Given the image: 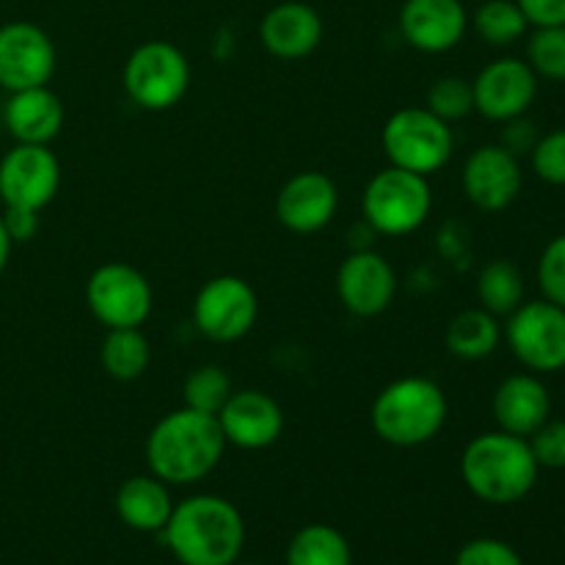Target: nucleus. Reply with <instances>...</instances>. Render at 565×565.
I'll return each mask as SVG.
<instances>
[{
  "mask_svg": "<svg viewBox=\"0 0 565 565\" xmlns=\"http://www.w3.org/2000/svg\"><path fill=\"white\" fill-rule=\"evenodd\" d=\"M226 450L218 417L177 408L154 423L147 436L149 472L169 486H191L207 478L221 463Z\"/></svg>",
  "mask_w": 565,
  "mask_h": 565,
  "instance_id": "f257e3e1",
  "label": "nucleus"
},
{
  "mask_svg": "<svg viewBox=\"0 0 565 565\" xmlns=\"http://www.w3.org/2000/svg\"><path fill=\"white\" fill-rule=\"evenodd\" d=\"M163 541L180 565H232L246 546V524L230 500L196 494L174 502Z\"/></svg>",
  "mask_w": 565,
  "mask_h": 565,
  "instance_id": "f03ea898",
  "label": "nucleus"
},
{
  "mask_svg": "<svg viewBox=\"0 0 565 565\" xmlns=\"http://www.w3.org/2000/svg\"><path fill=\"white\" fill-rule=\"evenodd\" d=\"M539 461L527 439L489 430L463 447L461 478L467 489L489 505H513L522 502L539 483Z\"/></svg>",
  "mask_w": 565,
  "mask_h": 565,
  "instance_id": "7ed1b4c3",
  "label": "nucleus"
},
{
  "mask_svg": "<svg viewBox=\"0 0 565 565\" xmlns=\"http://www.w3.org/2000/svg\"><path fill=\"white\" fill-rule=\"evenodd\" d=\"M375 436L392 447H423L447 423V395L425 375H406L379 392L370 408Z\"/></svg>",
  "mask_w": 565,
  "mask_h": 565,
  "instance_id": "20e7f679",
  "label": "nucleus"
},
{
  "mask_svg": "<svg viewBox=\"0 0 565 565\" xmlns=\"http://www.w3.org/2000/svg\"><path fill=\"white\" fill-rule=\"evenodd\" d=\"M434 207L428 177L386 166L362 193V215L379 235L403 237L417 232Z\"/></svg>",
  "mask_w": 565,
  "mask_h": 565,
  "instance_id": "39448f33",
  "label": "nucleus"
},
{
  "mask_svg": "<svg viewBox=\"0 0 565 565\" xmlns=\"http://www.w3.org/2000/svg\"><path fill=\"white\" fill-rule=\"evenodd\" d=\"M381 147L390 166L430 177L450 163L456 136L428 108H401L386 119Z\"/></svg>",
  "mask_w": 565,
  "mask_h": 565,
  "instance_id": "423d86ee",
  "label": "nucleus"
},
{
  "mask_svg": "<svg viewBox=\"0 0 565 565\" xmlns=\"http://www.w3.org/2000/svg\"><path fill=\"white\" fill-rule=\"evenodd\" d=\"M121 83L138 108L169 110L188 94L191 64L180 47L163 39H152L132 50Z\"/></svg>",
  "mask_w": 565,
  "mask_h": 565,
  "instance_id": "0eeeda50",
  "label": "nucleus"
},
{
  "mask_svg": "<svg viewBox=\"0 0 565 565\" xmlns=\"http://www.w3.org/2000/svg\"><path fill=\"white\" fill-rule=\"evenodd\" d=\"M508 348L522 367L535 375H552L565 370V309L539 298L524 301L508 315L502 326Z\"/></svg>",
  "mask_w": 565,
  "mask_h": 565,
  "instance_id": "6e6552de",
  "label": "nucleus"
},
{
  "mask_svg": "<svg viewBox=\"0 0 565 565\" xmlns=\"http://www.w3.org/2000/svg\"><path fill=\"white\" fill-rule=\"evenodd\" d=\"M152 285L127 263H105L88 276L86 303L105 329H141L152 315Z\"/></svg>",
  "mask_w": 565,
  "mask_h": 565,
  "instance_id": "1a4fd4ad",
  "label": "nucleus"
},
{
  "mask_svg": "<svg viewBox=\"0 0 565 565\" xmlns=\"http://www.w3.org/2000/svg\"><path fill=\"white\" fill-rule=\"evenodd\" d=\"M257 292L241 276H213L193 298V323L213 342L243 340L257 323Z\"/></svg>",
  "mask_w": 565,
  "mask_h": 565,
  "instance_id": "9d476101",
  "label": "nucleus"
},
{
  "mask_svg": "<svg viewBox=\"0 0 565 565\" xmlns=\"http://www.w3.org/2000/svg\"><path fill=\"white\" fill-rule=\"evenodd\" d=\"M61 188V163L50 147L14 143L0 158V202L42 213Z\"/></svg>",
  "mask_w": 565,
  "mask_h": 565,
  "instance_id": "9b49d317",
  "label": "nucleus"
},
{
  "mask_svg": "<svg viewBox=\"0 0 565 565\" xmlns=\"http://www.w3.org/2000/svg\"><path fill=\"white\" fill-rule=\"evenodd\" d=\"M55 61L58 53L44 28L33 22L0 25V88L11 94L47 86L55 72Z\"/></svg>",
  "mask_w": 565,
  "mask_h": 565,
  "instance_id": "f8f14e48",
  "label": "nucleus"
},
{
  "mask_svg": "<svg viewBox=\"0 0 565 565\" xmlns=\"http://www.w3.org/2000/svg\"><path fill=\"white\" fill-rule=\"evenodd\" d=\"M337 296L356 318H379L397 296V274L390 259L370 248L348 254L337 270Z\"/></svg>",
  "mask_w": 565,
  "mask_h": 565,
  "instance_id": "ddd939ff",
  "label": "nucleus"
},
{
  "mask_svg": "<svg viewBox=\"0 0 565 565\" xmlns=\"http://www.w3.org/2000/svg\"><path fill=\"white\" fill-rule=\"evenodd\" d=\"M475 110L489 121H511L524 116L539 97V75L522 58H497L472 81Z\"/></svg>",
  "mask_w": 565,
  "mask_h": 565,
  "instance_id": "4468645a",
  "label": "nucleus"
},
{
  "mask_svg": "<svg viewBox=\"0 0 565 565\" xmlns=\"http://www.w3.org/2000/svg\"><path fill=\"white\" fill-rule=\"evenodd\" d=\"M463 193L483 213H502L522 193V166L516 154L500 143H486L475 149L461 171Z\"/></svg>",
  "mask_w": 565,
  "mask_h": 565,
  "instance_id": "2eb2a0df",
  "label": "nucleus"
},
{
  "mask_svg": "<svg viewBox=\"0 0 565 565\" xmlns=\"http://www.w3.org/2000/svg\"><path fill=\"white\" fill-rule=\"evenodd\" d=\"M218 425L226 445L241 450H265L285 434V412L268 392L237 390L218 412Z\"/></svg>",
  "mask_w": 565,
  "mask_h": 565,
  "instance_id": "dca6fc26",
  "label": "nucleus"
},
{
  "mask_svg": "<svg viewBox=\"0 0 565 565\" xmlns=\"http://www.w3.org/2000/svg\"><path fill=\"white\" fill-rule=\"evenodd\" d=\"M340 207V191L323 171H298L276 196V218L296 235H312L331 224Z\"/></svg>",
  "mask_w": 565,
  "mask_h": 565,
  "instance_id": "f3484780",
  "label": "nucleus"
},
{
  "mask_svg": "<svg viewBox=\"0 0 565 565\" xmlns=\"http://www.w3.org/2000/svg\"><path fill=\"white\" fill-rule=\"evenodd\" d=\"M469 28L461 0H406L401 9V33L419 53H447L458 47Z\"/></svg>",
  "mask_w": 565,
  "mask_h": 565,
  "instance_id": "a211bd4d",
  "label": "nucleus"
},
{
  "mask_svg": "<svg viewBox=\"0 0 565 565\" xmlns=\"http://www.w3.org/2000/svg\"><path fill=\"white\" fill-rule=\"evenodd\" d=\"M259 42L274 58H307L323 42V20L315 6L301 3V0H285L265 11L263 22H259Z\"/></svg>",
  "mask_w": 565,
  "mask_h": 565,
  "instance_id": "6ab92c4d",
  "label": "nucleus"
},
{
  "mask_svg": "<svg viewBox=\"0 0 565 565\" xmlns=\"http://www.w3.org/2000/svg\"><path fill=\"white\" fill-rule=\"evenodd\" d=\"M491 414H494L500 430L530 439L552 417L550 390L535 373L508 375L497 386Z\"/></svg>",
  "mask_w": 565,
  "mask_h": 565,
  "instance_id": "aec40b11",
  "label": "nucleus"
},
{
  "mask_svg": "<svg viewBox=\"0 0 565 565\" xmlns=\"http://www.w3.org/2000/svg\"><path fill=\"white\" fill-rule=\"evenodd\" d=\"M3 125L14 143L50 147L64 127V103L47 86L11 92L3 108Z\"/></svg>",
  "mask_w": 565,
  "mask_h": 565,
  "instance_id": "412c9836",
  "label": "nucleus"
},
{
  "mask_svg": "<svg viewBox=\"0 0 565 565\" xmlns=\"http://www.w3.org/2000/svg\"><path fill=\"white\" fill-rule=\"evenodd\" d=\"M171 511L174 500L169 483L154 478L152 472L127 478L116 491V516L136 533H163Z\"/></svg>",
  "mask_w": 565,
  "mask_h": 565,
  "instance_id": "4be33fe9",
  "label": "nucleus"
},
{
  "mask_svg": "<svg viewBox=\"0 0 565 565\" xmlns=\"http://www.w3.org/2000/svg\"><path fill=\"white\" fill-rule=\"evenodd\" d=\"M502 326L500 318L486 312L483 307L463 309L450 320L445 331L447 351L463 362H478V359L491 356L500 348Z\"/></svg>",
  "mask_w": 565,
  "mask_h": 565,
  "instance_id": "5701e85b",
  "label": "nucleus"
},
{
  "mask_svg": "<svg viewBox=\"0 0 565 565\" xmlns=\"http://www.w3.org/2000/svg\"><path fill=\"white\" fill-rule=\"evenodd\" d=\"M287 565H353V552L331 524H307L287 544Z\"/></svg>",
  "mask_w": 565,
  "mask_h": 565,
  "instance_id": "b1692460",
  "label": "nucleus"
},
{
  "mask_svg": "<svg viewBox=\"0 0 565 565\" xmlns=\"http://www.w3.org/2000/svg\"><path fill=\"white\" fill-rule=\"evenodd\" d=\"M149 340L141 329H108L103 345H99V362L103 370L116 381H136L147 373Z\"/></svg>",
  "mask_w": 565,
  "mask_h": 565,
  "instance_id": "393cba45",
  "label": "nucleus"
},
{
  "mask_svg": "<svg viewBox=\"0 0 565 565\" xmlns=\"http://www.w3.org/2000/svg\"><path fill=\"white\" fill-rule=\"evenodd\" d=\"M480 307L494 318H508L524 303V276L511 259H491L478 276Z\"/></svg>",
  "mask_w": 565,
  "mask_h": 565,
  "instance_id": "a878e982",
  "label": "nucleus"
},
{
  "mask_svg": "<svg viewBox=\"0 0 565 565\" xmlns=\"http://www.w3.org/2000/svg\"><path fill=\"white\" fill-rule=\"evenodd\" d=\"M472 28L491 47H508L527 33L530 22L516 0H486L472 14Z\"/></svg>",
  "mask_w": 565,
  "mask_h": 565,
  "instance_id": "bb28decb",
  "label": "nucleus"
},
{
  "mask_svg": "<svg viewBox=\"0 0 565 565\" xmlns=\"http://www.w3.org/2000/svg\"><path fill=\"white\" fill-rule=\"evenodd\" d=\"M232 392H235V386H232L230 373L224 367H218V364H202V367L191 370L185 375L182 403L188 408H196V412L218 417V412L226 406Z\"/></svg>",
  "mask_w": 565,
  "mask_h": 565,
  "instance_id": "cd10ccee",
  "label": "nucleus"
},
{
  "mask_svg": "<svg viewBox=\"0 0 565 565\" xmlns=\"http://www.w3.org/2000/svg\"><path fill=\"white\" fill-rule=\"evenodd\" d=\"M425 108L439 116L441 121H447V125L463 119L475 110L472 81L461 75L439 77V81L430 83L428 94H425Z\"/></svg>",
  "mask_w": 565,
  "mask_h": 565,
  "instance_id": "c85d7f7f",
  "label": "nucleus"
},
{
  "mask_svg": "<svg viewBox=\"0 0 565 565\" xmlns=\"http://www.w3.org/2000/svg\"><path fill=\"white\" fill-rule=\"evenodd\" d=\"M530 70L546 81H565V25L535 28L527 39Z\"/></svg>",
  "mask_w": 565,
  "mask_h": 565,
  "instance_id": "c756f323",
  "label": "nucleus"
},
{
  "mask_svg": "<svg viewBox=\"0 0 565 565\" xmlns=\"http://www.w3.org/2000/svg\"><path fill=\"white\" fill-rule=\"evenodd\" d=\"M530 158H533V169L541 180L565 188V130H552L541 136Z\"/></svg>",
  "mask_w": 565,
  "mask_h": 565,
  "instance_id": "7c9ffc66",
  "label": "nucleus"
},
{
  "mask_svg": "<svg viewBox=\"0 0 565 565\" xmlns=\"http://www.w3.org/2000/svg\"><path fill=\"white\" fill-rule=\"evenodd\" d=\"M539 287L546 301L565 309V235L555 237L539 259Z\"/></svg>",
  "mask_w": 565,
  "mask_h": 565,
  "instance_id": "2f4dec72",
  "label": "nucleus"
},
{
  "mask_svg": "<svg viewBox=\"0 0 565 565\" xmlns=\"http://www.w3.org/2000/svg\"><path fill=\"white\" fill-rule=\"evenodd\" d=\"M527 445L541 469H565V419H546Z\"/></svg>",
  "mask_w": 565,
  "mask_h": 565,
  "instance_id": "473e14b6",
  "label": "nucleus"
},
{
  "mask_svg": "<svg viewBox=\"0 0 565 565\" xmlns=\"http://www.w3.org/2000/svg\"><path fill=\"white\" fill-rule=\"evenodd\" d=\"M452 565H524V561L508 541L472 539L458 550Z\"/></svg>",
  "mask_w": 565,
  "mask_h": 565,
  "instance_id": "72a5a7b5",
  "label": "nucleus"
},
{
  "mask_svg": "<svg viewBox=\"0 0 565 565\" xmlns=\"http://www.w3.org/2000/svg\"><path fill=\"white\" fill-rule=\"evenodd\" d=\"M505 125V130H502L500 136V147H505L511 154H530L533 152L535 141H539V130H535L533 121H527L524 116H516V119L511 121H502Z\"/></svg>",
  "mask_w": 565,
  "mask_h": 565,
  "instance_id": "f704fd0d",
  "label": "nucleus"
},
{
  "mask_svg": "<svg viewBox=\"0 0 565 565\" xmlns=\"http://www.w3.org/2000/svg\"><path fill=\"white\" fill-rule=\"evenodd\" d=\"M0 218H3L6 235L11 237V243H28L31 237H36V232H39V213H36V210L3 207Z\"/></svg>",
  "mask_w": 565,
  "mask_h": 565,
  "instance_id": "c9c22d12",
  "label": "nucleus"
},
{
  "mask_svg": "<svg viewBox=\"0 0 565 565\" xmlns=\"http://www.w3.org/2000/svg\"><path fill=\"white\" fill-rule=\"evenodd\" d=\"M530 25H565V0H516Z\"/></svg>",
  "mask_w": 565,
  "mask_h": 565,
  "instance_id": "e433bc0d",
  "label": "nucleus"
},
{
  "mask_svg": "<svg viewBox=\"0 0 565 565\" xmlns=\"http://www.w3.org/2000/svg\"><path fill=\"white\" fill-rule=\"evenodd\" d=\"M11 237L6 235V226H3V218H0V274L6 270V263H9V254H11Z\"/></svg>",
  "mask_w": 565,
  "mask_h": 565,
  "instance_id": "4c0bfd02",
  "label": "nucleus"
},
{
  "mask_svg": "<svg viewBox=\"0 0 565 565\" xmlns=\"http://www.w3.org/2000/svg\"><path fill=\"white\" fill-rule=\"evenodd\" d=\"M232 565H254V563H232Z\"/></svg>",
  "mask_w": 565,
  "mask_h": 565,
  "instance_id": "58836bf2",
  "label": "nucleus"
}]
</instances>
